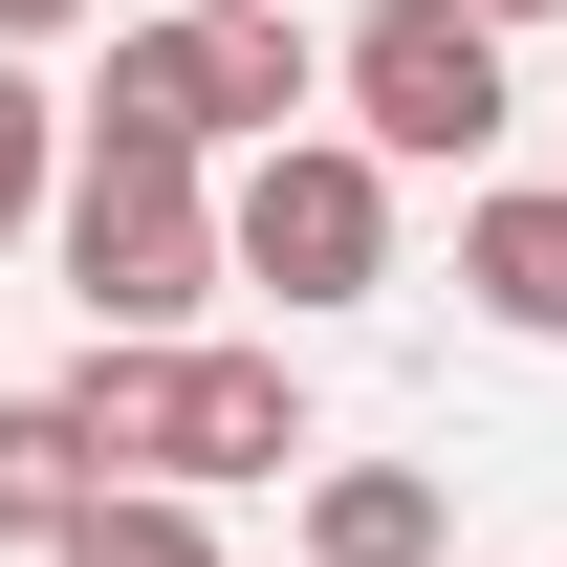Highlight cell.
Returning a JSON list of instances; mask_svg holds the SVG:
<instances>
[{
    "label": "cell",
    "mask_w": 567,
    "mask_h": 567,
    "mask_svg": "<svg viewBox=\"0 0 567 567\" xmlns=\"http://www.w3.org/2000/svg\"><path fill=\"white\" fill-rule=\"evenodd\" d=\"M66 436H87V481H153V502H218V481L328 458V436H306V371H284V350H218V328L87 350V371H66Z\"/></svg>",
    "instance_id": "obj_1"
},
{
    "label": "cell",
    "mask_w": 567,
    "mask_h": 567,
    "mask_svg": "<svg viewBox=\"0 0 567 567\" xmlns=\"http://www.w3.org/2000/svg\"><path fill=\"white\" fill-rule=\"evenodd\" d=\"M328 110V44H306V0H175V22H110V87H87L66 132H132V153H284Z\"/></svg>",
    "instance_id": "obj_2"
},
{
    "label": "cell",
    "mask_w": 567,
    "mask_h": 567,
    "mask_svg": "<svg viewBox=\"0 0 567 567\" xmlns=\"http://www.w3.org/2000/svg\"><path fill=\"white\" fill-rule=\"evenodd\" d=\"M44 240H66V306H87V350H175V328L218 306V175H197V153L66 132V197H44Z\"/></svg>",
    "instance_id": "obj_3"
},
{
    "label": "cell",
    "mask_w": 567,
    "mask_h": 567,
    "mask_svg": "<svg viewBox=\"0 0 567 567\" xmlns=\"http://www.w3.org/2000/svg\"><path fill=\"white\" fill-rule=\"evenodd\" d=\"M218 284H262L284 328H328V306H371L393 284V175H371L350 132H284L218 175Z\"/></svg>",
    "instance_id": "obj_4"
},
{
    "label": "cell",
    "mask_w": 567,
    "mask_h": 567,
    "mask_svg": "<svg viewBox=\"0 0 567 567\" xmlns=\"http://www.w3.org/2000/svg\"><path fill=\"white\" fill-rule=\"evenodd\" d=\"M328 110H350L371 175H481L524 87H502V44L458 22V0H371L350 44H328Z\"/></svg>",
    "instance_id": "obj_5"
},
{
    "label": "cell",
    "mask_w": 567,
    "mask_h": 567,
    "mask_svg": "<svg viewBox=\"0 0 567 567\" xmlns=\"http://www.w3.org/2000/svg\"><path fill=\"white\" fill-rule=\"evenodd\" d=\"M458 306L524 328V350H567V175H481L458 197Z\"/></svg>",
    "instance_id": "obj_6"
},
{
    "label": "cell",
    "mask_w": 567,
    "mask_h": 567,
    "mask_svg": "<svg viewBox=\"0 0 567 567\" xmlns=\"http://www.w3.org/2000/svg\"><path fill=\"white\" fill-rule=\"evenodd\" d=\"M458 546V502L415 458H306V567H436Z\"/></svg>",
    "instance_id": "obj_7"
},
{
    "label": "cell",
    "mask_w": 567,
    "mask_h": 567,
    "mask_svg": "<svg viewBox=\"0 0 567 567\" xmlns=\"http://www.w3.org/2000/svg\"><path fill=\"white\" fill-rule=\"evenodd\" d=\"M87 502H110V481H87V436H66V393H0V546H66Z\"/></svg>",
    "instance_id": "obj_8"
},
{
    "label": "cell",
    "mask_w": 567,
    "mask_h": 567,
    "mask_svg": "<svg viewBox=\"0 0 567 567\" xmlns=\"http://www.w3.org/2000/svg\"><path fill=\"white\" fill-rule=\"evenodd\" d=\"M44 567H218V502H153V481H110V502H87Z\"/></svg>",
    "instance_id": "obj_9"
},
{
    "label": "cell",
    "mask_w": 567,
    "mask_h": 567,
    "mask_svg": "<svg viewBox=\"0 0 567 567\" xmlns=\"http://www.w3.org/2000/svg\"><path fill=\"white\" fill-rule=\"evenodd\" d=\"M44 197H66V87H44V66H0V262L44 240Z\"/></svg>",
    "instance_id": "obj_10"
},
{
    "label": "cell",
    "mask_w": 567,
    "mask_h": 567,
    "mask_svg": "<svg viewBox=\"0 0 567 567\" xmlns=\"http://www.w3.org/2000/svg\"><path fill=\"white\" fill-rule=\"evenodd\" d=\"M66 22H87V0H0V66H44V44H66Z\"/></svg>",
    "instance_id": "obj_11"
},
{
    "label": "cell",
    "mask_w": 567,
    "mask_h": 567,
    "mask_svg": "<svg viewBox=\"0 0 567 567\" xmlns=\"http://www.w3.org/2000/svg\"><path fill=\"white\" fill-rule=\"evenodd\" d=\"M458 22H481V44H524V22H567V0H458Z\"/></svg>",
    "instance_id": "obj_12"
}]
</instances>
